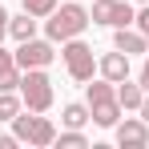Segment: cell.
<instances>
[{
    "instance_id": "1",
    "label": "cell",
    "mask_w": 149,
    "mask_h": 149,
    "mask_svg": "<svg viewBox=\"0 0 149 149\" xmlns=\"http://www.w3.org/2000/svg\"><path fill=\"white\" fill-rule=\"evenodd\" d=\"M89 24H93L89 8H85L81 0H65L61 8H52L49 16H45V36L56 40V45H65V40H73V36H85Z\"/></svg>"
},
{
    "instance_id": "2",
    "label": "cell",
    "mask_w": 149,
    "mask_h": 149,
    "mask_svg": "<svg viewBox=\"0 0 149 149\" xmlns=\"http://www.w3.org/2000/svg\"><path fill=\"white\" fill-rule=\"evenodd\" d=\"M85 101H89V113H93V125L101 129H113V125L121 121V101H117V85L113 81H89L85 85Z\"/></svg>"
},
{
    "instance_id": "3",
    "label": "cell",
    "mask_w": 149,
    "mask_h": 149,
    "mask_svg": "<svg viewBox=\"0 0 149 149\" xmlns=\"http://www.w3.org/2000/svg\"><path fill=\"white\" fill-rule=\"evenodd\" d=\"M61 61H65L69 81H77V85H89V81H93V73H97L93 45H85L81 36H73V40H65V45H61Z\"/></svg>"
},
{
    "instance_id": "4",
    "label": "cell",
    "mask_w": 149,
    "mask_h": 149,
    "mask_svg": "<svg viewBox=\"0 0 149 149\" xmlns=\"http://www.w3.org/2000/svg\"><path fill=\"white\" fill-rule=\"evenodd\" d=\"M52 77L49 69H24V77H20V101H24V109H32V113H49L52 109Z\"/></svg>"
},
{
    "instance_id": "5",
    "label": "cell",
    "mask_w": 149,
    "mask_h": 149,
    "mask_svg": "<svg viewBox=\"0 0 149 149\" xmlns=\"http://www.w3.org/2000/svg\"><path fill=\"white\" fill-rule=\"evenodd\" d=\"M12 133L24 141V145H52L56 141V125L45 117V113H32V109H20L12 117Z\"/></svg>"
},
{
    "instance_id": "6",
    "label": "cell",
    "mask_w": 149,
    "mask_h": 149,
    "mask_svg": "<svg viewBox=\"0 0 149 149\" xmlns=\"http://www.w3.org/2000/svg\"><path fill=\"white\" fill-rule=\"evenodd\" d=\"M89 16H93V24H105V28H125V24H133L137 8H133L129 0H93Z\"/></svg>"
},
{
    "instance_id": "7",
    "label": "cell",
    "mask_w": 149,
    "mask_h": 149,
    "mask_svg": "<svg viewBox=\"0 0 149 149\" xmlns=\"http://www.w3.org/2000/svg\"><path fill=\"white\" fill-rule=\"evenodd\" d=\"M52 61H56V40L32 36V40H20L16 45V65L20 69H49Z\"/></svg>"
},
{
    "instance_id": "8",
    "label": "cell",
    "mask_w": 149,
    "mask_h": 149,
    "mask_svg": "<svg viewBox=\"0 0 149 149\" xmlns=\"http://www.w3.org/2000/svg\"><path fill=\"white\" fill-rule=\"evenodd\" d=\"M113 137L121 149H145L149 145V121L137 113V117H125V121L113 125Z\"/></svg>"
},
{
    "instance_id": "9",
    "label": "cell",
    "mask_w": 149,
    "mask_h": 149,
    "mask_svg": "<svg viewBox=\"0 0 149 149\" xmlns=\"http://www.w3.org/2000/svg\"><path fill=\"white\" fill-rule=\"evenodd\" d=\"M113 49L129 52V56H145L149 52V40L137 24H125V28H113Z\"/></svg>"
},
{
    "instance_id": "10",
    "label": "cell",
    "mask_w": 149,
    "mask_h": 149,
    "mask_svg": "<svg viewBox=\"0 0 149 149\" xmlns=\"http://www.w3.org/2000/svg\"><path fill=\"white\" fill-rule=\"evenodd\" d=\"M97 73L105 77V81H125L129 77V52H121V49H113V52H105V56H97Z\"/></svg>"
},
{
    "instance_id": "11",
    "label": "cell",
    "mask_w": 149,
    "mask_h": 149,
    "mask_svg": "<svg viewBox=\"0 0 149 149\" xmlns=\"http://www.w3.org/2000/svg\"><path fill=\"white\" fill-rule=\"evenodd\" d=\"M20 77H24V69L16 65V52L0 49V93H12V89H20Z\"/></svg>"
},
{
    "instance_id": "12",
    "label": "cell",
    "mask_w": 149,
    "mask_h": 149,
    "mask_svg": "<svg viewBox=\"0 0 149 149\" xmlns=\"http://www.w3.org/2000/svg\"><path fill=\"white\" fill-rule=\"evenodd\" d=\"M36 28H40V16H32V12H16V16L8 20V36L20 45V40H32V36H36Z\"/></svg>"
},
{
    "instance_id": "13",
    "label": "cell",
    "mask_w": 149,
    "mask_h": 149,
    "mask_svg": "<svg viewBox=\"0 0 149 149\" xmlns=\"http://www.w3.org/2000/svg\"><path fill=\"white\" fill-rule=\"evenodd\" d=\"M117 101H121V109H129V113H137L141 109V101H145V89H141V81H117Z\"/></svg>"
},
{
    "instance_id": "14",
    "label": "cell",
    "mask_w": 149,
    "mask_h": 149,
    "mask_svg": "<svg viewBox=\"0 0 149 149\" xmlns=\"http://www.w3.org/2000/svg\"><path fill=\"white\" fill-rule=\"evenodd\" d=\"M61 121H65V129H85V125L93 121L89 101H69V105L61 109Z\"/></svg>"
},
{
    "instance_id": "15",
    "label": "cell",
    "mask_w": 149,
    "mask_h": 149,
    "mask_svg": "<svg viewBox=\"0 0 149 149\" xmlns=\"http://www.w3.org/2000/svg\"><path fill=\"white\" fill-rule=\"evenodd\" d=\"M24 109V101H20V89H12V93H0V121L12 125V117Z\"/></svg>"
},
{
    "instance_id": "16",
    "label": "cell",
    "mask_w": 149,
    "mask_h": 149,
    "mask_svg": "<svg viewBox=\"0 0 149 149\" xmlns=\"http://www.w3.org/2000/svg\"><path fill=\"white\" fill-rule=\"evenodd\" d=\"M52 145H61V149H85V145H89V137H85L81 129H65V133H56Z\"/></svg>"
},
{
    "instance_id": "17",
    "label": "cell",
    "mask_w": 149,
    "mask_h": 149,
    "mask_svg": "<svg viewBox=\"0 0 149 149\" xmlns=\"http://www.w3.org/2000/svg\"><path fill=\"white\" fill-rule=\"evenodd\" d=\"M20 4H24V12L40 16V20H45V16H49L52 8H56V0H20Z\"/></svg>"
},
{
    "instance_id": "18",
    "label": "cell",
    "mask_w": 149,
    "mask_h": 149,
    "mask_svg": "<svg viewBox=\"0 0 149 149\" xmlns=\"http://www.w3.org/2000/svg\"><path fill=\"white\" fill-rule=\"evenodd\" d=\"M133 24L141 28V32H145V40H149V4H141V8H137V16H133Z\"/></svg>"
},
{
    "instance_id": "19",
    "label": "cell",
    "mask_w": 149,
    "mask_h": 149,
    "mask_svg": "<svg viewBox=\"0 0 149 149\" xmlns=\"http://www.w3.org/2000/svg\"><path fill=\"white\" fill-rule=\"evenodd\" d=\"M137 81H141V89L149 93V52H145V61H141V69H137Z\"/></svg>"
},
{
    "instance_id": "20",
    "label": "cell",
    "mask_w": 149,
    "mask_h": 149,
    "mask_svg": "<svg viewBox=\"0 0 149 149\" xmlns=\"http://www.w3.org/2000/svg\"><path fill=\"white\" fill-rule=\"evenodd\" d=\"M16 145H20L16 133H0V149H16Z\"/></svg>"
},
{
    "instance_id": "21",
    "label": "cell",
    "mask_w": 149,
    "mask_h": 149,
    "mask_svg": "<svg viewBox=\"0 0 149 149\" xmlns=\"http://www.w3.org/2000/svg\"><path fill=\"white\" fill-rule=\"evenodd\" d=\"M8 20H12V16H8V12H4V8H0V40H4V36H8Z\"/></svg>"
},
{
    "instance_id": "22",
    "label": "cell",
    "mask_w": 149,
    "mask_h": 149,
    "mask_svg": "<svg viewBox=\"0 0 149 149\" xmlns=\"http://www.w3.org/2000/svg\"><path fill=\"white\" fill-rule=\"evenodd\" d=\"M137 113H141V117L149 121V93H145V101H141V109H137Z\"/></svg>"
},
{
    "instance_id": "23",
    "label": "cell",
    "mask_w": 149,
    "mask_h": 149,
    "mask_svg": "<svg viewBox=\"0 0 149 149\" xmlns=\"http://www.w3.org/2000/svg\"><path fill=\"white\" fill-rule=\"evenodd\" d=\"M137 4H149V0H137Z\"/></svg>"
}]
</instances>
